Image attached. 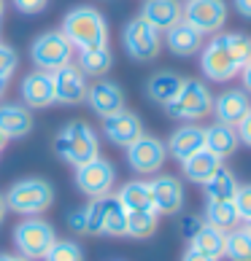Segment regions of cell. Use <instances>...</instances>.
Wrapping results in <instances>:
<instances>
[{"label": "cell", "instance_id": "2", "mask_svg": "<svg viewBox=\"0 0 251 261\" xmlns=\"http://www.w3.org/2000/svg\"><path fill=\"white\" fill-rule=\"evenodd\" d=\"M54 153L60 156L62 162L73 164V167H81V164L92 162L100 156V143H98V135L89 124L84 121H71L57 132L54 138Z\"/></svg>", "mask_w": 251, "mask_h": 261}, {"label": "cell", "instance_id": "14", "mask_svg": "<svg viewBox=\"0 0 251 261\" xmlns=\"http://www.w3.org/2000/svg\"><path fill=\"white\" fill-rule=\"evenodd\" d=\"M84 102L92 108L95 116L105 119V116H113V113L124 111V92H122L119 84H113L108 79H100V81L89 84Z\"/></svg>", "mask_w": 251, "mask_h": 261}, {"label": "cell", "instance_id": "49", "mask_svg": "<svg viewBox=\"0 0 251 261\" xmlns=\"http://www.w3.org/2000/svg\"><path fill=\"white\" fill-rule=\"evenodd\" d=\"M3 8H6V0H0V16H3Z\"/></svg>", "mask_w": 251, "mask_h": 261}, {"label": "cell", "instance_id": "25", "mask_svg": "<svg viewBox=\"0 0 251 261\" xmlns=\"http://www.w3.org/2000/svg\"><path fill=\"white\" fill-rule=\"evenodd\" d=\"M181 75L178 73H173V70H159V73H154L149 84H146V94H149V100L151 102H159V105H168L173 97L178 94L181 89Z\"/></svg>", "mask_w": 251, "mask_h": 261}, {"label": "cell", "instance_id": "33", "mask_svg": "<svg viewBox=\"0 0 251 261\" xmlns=\"http://www.w3.org/2000/svg\"><path fill=\"white\" fill-rule=\"evenodd\" d=\"M43 261H84V250L73 240H57L49 248V253L43 256Z\"/></svg>", "mask_w": 251, "mask_h": 261}, {"label": "cell", "instance_id": "43", "mask_svg": "<svg viewBox=\"0 0 251 261\" xmlns=\"http://www.w3.org/2000/svg\"><path fill=\"white\" fill-rule=\"evenodd\" d=\"M235 8H238V14L251 19V0H235Z\"/></svg>", "mask_w": 251, "mask_h": 261}, {"label": "cell", "instance_id": "9", "mask_svg": "<svg viewBox=\"0 0 251 261\" xmlns=\"http://www.w3.org/2000/svg\"><path fill=\"white\" fill-rule=\"evenodd\" d=\"M113 183H117V170H113V164L108 159L98 156V159L81 164V167H76V186L89 199L111 194Z\"/></svg>", "mask_w": 251, "mask_h": 261}, {"label": "cell", "instance_id": "35", "mask_svg": "<svg viewBox=\"0 0 251 261\" xmlns=\"http://www.w3.org/2000/svg\"><path fill=\"white\" fill-rule=\"evenodd\" d=\"M16 65H19V57H16V51L11 49V46L0 43V79H3V81L11 79L14 70H16Z\"/></svg>", "mask_w": 251, "mask_h": 261}, {"label": "cell", "instance_id": "24", "mask_svg": "<svg viewBox=\"0 0 251 261\" xmlns=\"http://www.w3.org/2000/svg\"><path fill=\"white\" fill-rule=\"evenodd\" d=\"M221 162L224 159H219V156H214L211 151H197V153H192L189 159H184L181 162V170H184V175H187V180H192V183H206L214 178V172L221 167Z\"/></svg>", "mask_w": 251, "mask_h": 261}, {"label": "cell", "instance_id": "3", "mask_svg": "<svg viewBox=\"0 0 251 261\" xmlns=\"http://www.w3.org/2000/svg\"><path fill=\"white\" fill-rule=\"evenodd\" d=\"M165 111H168V116L181 119V121L206 119V116L214 111V94H211V89L202 81L184 79V81H181L178 94L165 105Z\"/></svg>", "mask_w": 251, "mask_h": 261}, {"label": "cell", "instance_id": "22", "mask_svg": "<svg viewBox=\"0 0 251 261\" xmlns=\"http://www.w3.org/2000/svg\"><path fill=\"white\" fill-rule=\"evenodd\" d=\"M100 234L105 237H124L127 234V210L117 197H100Z\"/></svg>", "mask_w": 251, "mask_h": 261}, {"label": "cell", "instance_id": "40", "mask_svg": "<svg viewBox=\"0 0 251 261\" xmlns=\"http://www.w3.org/2000/svg\"><path fill=\"white\" fill-rule=\"evenodd\" d=\"M235 132H238V140H240V143H246V146L251 148V111H248L240 121H238Z\"/></svg>", "mask_w": 251, "mask_h": 261}, {"label": "cell", "instance_id": "11", "mask_svg": "<svg viewBox=\"0 0 251 261\" xmlns=\"http://www.w3.org/2000/svg\"><path fill=\"white\" fill-rule=\"evenodd\" d=\"M168 159L165 143L154 135H141L135 143L127 146V164L138 172V175H154Z\"/></svg>", "mask_w": 251, "mask_h": 261}, {"label": "cell", "instance_id": "23", "mask_svg": "<svg viewBox=\"0 0 251 261\" xmlns=\"http://www.w3.org/2000/svg\"><path fill=\"white\" fill-rule=\"evenodd\" d=\"M240 140H238V132L235 127H230V124H211V127L206 129V151H211L214 156L219 159H227L233 156V153L238 151Z\"/></svg>", "mask_w": 251, "mask_h": 261}, {"label": "cell", "instance_id": "4", "mask_svg": "<svg viewBox=\"0 0 251 261\" xmlns=\"http://www.w3.org/2000/svg\"><path fill=\"white\" fill-rule=\"evenodd\" d=\"M54 202V189L49 180L43 178H25V180H16L6 194V205L8 210L19 213V216H38L43 213Z\"/></svg>", "mask_w": 251, "mask_h": 261}, {"label": "cell", "instance_id": "42", "mask_svg": "<svg viewBox=\"0 0 251 261\" xmlns=\"http://www.w3.org/2000/svg\"><path fill=\"white\" fill-rule=\"evenodd\" d=\"M240 79H243V92L251 94V60L240 67Z\"/></svg>", "mask_w": 251, "mask_h": 261}, {"label": "cell", "instance_id": "39", "mask_svg": "<svg viewBox=\"0 0 251 261\" xmlns=\"http://www.w3.org/2000/svg\"><path fill=\"white\" fill-rule=\"evenodd\" d=\"M49 6V0H14V8L19 14H41Z\"/></svg>", "mask_w": 251, "mask_h": 261}, {"label": "cell", "instance_id": "8", "mask_svg": "<svg viewBox=\"0 0 251 261\" xmlns=\"http://www.w3.org/2000/svg\"><path fill=\"white\" fill-rule=\"evenodd\" d=\"M122 43H124V51H127L135 62H149L159 54L162 38L149 22H143L141 16H135L124 24Z\"/></svg>", "mask_w": 251, "mask_h": 261}, {"label": "cell", "instance_id": "32", "mask_svg": "<svg viewBox=\"0 0 251 261\" xmlns=\"http://www.w3.org/2000/svg\"><path fill=\"white\" fill-rule=\"evenodd\" d=\"M224 256L230 261H251V231L246 226H235L233 231H227Z\"/></svg>", "mask_w": 251, "mask_h": 261}, {"label": "cell", "instance_id": "44", "mask_svg": "<svg viewBox=\"0 0 251 261\" xmlns=\"http://www.w3.org/2000/svg\"><path fill=\"white\" fill-rule=\"evenodd\" d=\"M6 213H8V205H6V197L0 194V224H3V218H6Z\"/></svg>", "mask_w": 251, "mask_h": 261}, {"label": "cell", "instance_id": "31", "mask_svg": "<svg viewBox=\"0 0 251 261\" xmlns=\"http://www.w3.org/2000/svg\"><path fill=\"white\" fill-rule=\"evenodd\" d=\"M159 216L157 210H130L127 213V234L135 240H146L157 231Z\"/></svg>", "mask_w": 251, "mask_h": 261}, {"label": "cell", "instance_id": "29", "mask_svg": "<svg viewBox=\"0 0 251 261\" xmlns=\"http://www.w3.org/2000/svg\"><path fill=\"white\" fill-rule=\"evenodd\" d=\"M235 191H238V180H235V175L224 167V164H221V167L214 172V178L206 183L208 202H233Z\"/></svg>", "mask_w": 251, "mask_h": 261}, {"label": "cell", "instance_id": "6", "mask_svg": "<svg viewBox=\"0 0 251 261\" xmlns=\"http://www.w3.org/2000/svg\"><path fill=\"white\" fill-rule=\"evenodd\" d=\"M30 60L38 70L54 73L60 67L73 62V46L60 30H49L43 35H38L30 46Z\"/></svg>", "mask_w": 251, "mask_h": 261}, {"label": "cell", "instance_id": "45", "mask_svg": "<svg viewBox=\"0 0 251 261\" xmlns=\"http://www.w3.org/2000/svg\"><path fill=\"white\" fill-rule=\"evenodd\" d=\"M6 143H8V138H6V132H3V129H0V151H3V148H6Z\"/></svg>", "mask_w": 251, "mask_h": 261}, {"label": "cell", "instance_id": "21", "mask_svg": "<svg viewBox=\"0 0 251 261\" xmlns=\"http://www.w3.org/2000/svg\"><path fill=\"white\" fill-rule=\"evenodd\" d=\"M165 43L173 54L178 57H192L202 49V33H197L192 24H187L181 19L178 24H173L170 30H165Z\"/></svg>", "mask_w": 251, "mask_h": 261}, {"label": "cell", "instance_id": "30", "mask_svg": "<svg viewBox=\"0 0 251 261\" xmlns=\"http://www.w3.org/2000/svg\"><path fill=\"white\" fill-rule=\"evenodd\" d=\"M206 224L216 226L221 231H233L240 224V216L233 202H208L206 205Z\"/></svg>", "mask_w": 251, "mask_h": 261}, {"label": "cell", "instance_id": "7", "mask_svg": "<svg viewBox=\"0 0 251 261\" xmlns=\"http://www.w3.org/2000/svg\"><path fill=\"white\" fill-rule=\"evenodd\" d=\"M200 67H202V73H206V79L216 81V84L233 81L240 73L235 60H233V54H230V49H227V35L224 33H216L206 46H202Z\"/></svg>", "mask_w": 251, "mask_h": 261}, {"label": "cell", "instance_id": "5", "mask_svg": "<svg viewBox=\"0 0 251 261\" xmlns=\"http://www.w3.org/2000/svg\"><path fill=\"white\" fill-rule=\"evenodd\" d=\"M54 243H57L54 226L49 224V221L38 218V216L25 218L22 224H16V229H14V245H16V250L25 258H30V261L43 258Z\"/></svg>", "mask_w": 251, "mask_h": 261}, {"label": "cell", "instance_id": "13", "mask_svg": "<svg viewBox=\"0 0 251 261\" xmlns=\"http://www.w3.org/2000/svg\"><path fill=\"white\" fill-rule=\"evenodd\" d=\"M149 186L157 216H176L184 207V186L176 175H157L154 180H149Z\"/></svg>", "mask_w": 251, "mask_h": 261}, {"label": "cell", "instance_id": "15", "mask_svg": "<svg viewBox=\"0 0 251 261\" xmlns=\"http://www.w3.org/2000/svg\"><path fill=\"white\" fill-rule=\"evenodd\" d=\"M103 135L113 143V146L127 148L130 143H135L143 135V124L138 119V113H132V111L124 108V111L113 113V116H105V119H103Z\"/></svg>", "mask_w": 251, "mask_h": 261}, {"label": "cell", "instance_id": "18", "mask_svg": "<svg viewBox=\"0 0 251 261\" xmlns=\"http://www.w3.org/2000/svg\"><path fill=\"white\" fill-rule=\"evenodd\" d=\"M251 111V97L243 89H227L221 92L214 100V113L219 124H230V127H238V121Z\"/></svg>", "mask_w": 251, "mask_h": 261}, {"label": "cell", "instance_id": "17", "mask_svg": "<svg viewBox=\"0 0 251 261\" xmlns=\"http://www.w3.org/2000/svg\"><path fill=\"white\" fill-rule=\"evenodd\" d=\"M22 102L27 108H49L54 102V81H52V73H43V70H35V73H27L22 79Z\"/></svg>", "mask_w": 251, "mask_h": 261}, {"label": "cell", "instance_id": "16", "mask_svg": "<svg viewBox=\"0 0 251 261\" xmlns=\"http://www.w3.org/2000/svg\"><path fill=\"white\" fill-rule=\"evenodd\" d=\"M141 19L149 22L157 33H165L184 19V6L181 0H146L141 8Z\"/></svg>", "mask_w": 251, "mask_h": 261}, {"label": "cell", "instance_id": "12", "mask_svg": "<svg viewBox=\"0 0 251 261\" xmlns=\"http://www.w3.org/2000/svg\"><path fill=\"white\" fill-rule=\"evenodd\" d=\"M52 81H54V102L60 105H79L86 100V75L76 67L73 62L60 67V70L52 73Z\"/></svg>", "mask_w": 251, "mask_h": 261}, {"label": "cell", "instance_id": "10", "mask_svg": "<svg viewBox=\"0 0 251 261\" xmlns=\"http://www.w3.org/2000/svg\"><path fill=\"white\" fill-rule=\"evenodd\" d=\"M184 22L202 35H216L227 22V3L224 0H187Z\"/></svg>", "mask_w": 251, "mask_h": 261}, {"label": "cell", "instance_id": "41", "mask_svg": "<svg viewBox=\"0 0 251 261\" xmlns=\"http://www.w3.org/2000/svg\"><path fill=\"white\" fill-rule=\"evenodd\" d=\"M181 261H219V258H211V256H206V253H200V250H195V248H187L184 250V256H181Z\"/></svg>", "mask_w": 251, "mask_h": 261}, {"label": "cell", "instance_id": "36", "mask_svg": "<svg viewBox=\"0 0 251 261\" xmlns=\"http://www.w3.org/2000/svg\"><path fill=\"white\" fill-rule=\"evenodd\" d=\"M233 205L238 210L240 221H248L251 218V183H246V186H238L235 197H233Z\"/></svg>", "mask_w": 251, "mask_h": 261}, {"label": "cell", "instance_id": "28", "mask_svg": "<svg viewBox=\"0 0 251 261\" xmlns=\"http://www.w3.org/2000/svg\"><path fill=\"white\" fill-rule=\"evenodd\" d=\"M224 243H227V231H221V229L211 226V224H202V229L192 237V248L211 256V258L224 256Z\"/></svg>", "mask_w": 251, "mask_h": 261}, {"label": "cell", "instance_id": "47", "mask_svg": "<svg viewBox=\"0 0 251 261\" xmlns=\"http://www.w3.org/2000/svg\"><path fill=\"white\" fill-rule=\"evenodd\" d=\"M14 256H8V253H0V261H11Z\"/></svg>", "mask_w": 251, "mask_h": 261}, {"label": "cell", "instance_id": "26", "mask_svg": "<svg viewBox=\"0 0 251 261\" xmlns=\"http://www.w3.org/2000/svg\"><path fill=\"white\" fill-rule=\"evenodd\" d=\"M113 57L108 46H98V49H81L79 57H76V67L84 75H92V79H103L105 73L111 70Z\"/></svg>", "mask_w": 251, "mask_h": 261}, {"label": "cell", "instance_id": "38", "mask_svg": "<svg viewBox=\"0 0 251 261\" xmlns=\"http://www.w3.org/2000/svg\"><path fill=\"white\" fill-rule=\"evenodd\" d=\"M202 224H206V218H200V216H184V221H181V234L192 243V237L202 229Z\"/></svg>", "mask_w": 251, "mask_h": 261}, {"label": "cell", "instance_id": "19", "mask_svg": "<svg viewBox=\"0 0 251 261\" xmlns=\"http://www.w3.org/2000/svg\"><path fill=\"white\" fill-rule=\"evenodd\" d=\"M165 148H168V153L173 159L184 162V159L192 156V153L206 148V129L197 127V124H184V127H178L176 132L170 135Z\"/></svg>", "mask_w": 251, "mask_h": 261}, {"label": "cell", "instance_id": "50", "mask_svg": "<svg viewBox=\"0 0 251 261\" xmlns=\"http://www.w3.org/2000/svg\"><path fill=\"white\" fill-rule=\"evenodd\" d=\"M246 229H248V231H251V218H248V221H246Z\"/></svg>", "mask_w": 251, "mask_h": 261}, {"label": "cell", "instance_id": "1", "mask_svg": "<svg viewBox=\"0 0 251 261\" xmlns=\"http://www.w3.org/2000/svg\"><path fill=\"white\" fill-rule=\"evenodd\" d=\"M73 49H98V46H108V24L105 16L92 6H79L71 8L62 19L60 30Z\"/></svg>", "mask_w": 251, "mask_h": 261}, {"label": "cell", "instance_id": "27", "mask_svg": "<svg viewBox=\"0 0 251 261\" xmlns=\"http://www.w3.org/2000/svg\"><path fill=\"white\" fill-rule=\"evenodd\" d=\"M117 199L122 202L124 210H154V202H151V186L149 180H130L119 189Z\"/></svg>", "mask_w": 251, "mask_h": 261}, {"label": "cell", "instance_id": "20", "mask_svg": "<svg viewBox=\"0 0 251 261\" xmlns=\"http://www.w3.org/2000/svg\"><path fill=\"white\" fill-rule=\"evenodd\" d=\"M0 129L6 132L8 140H19L33 129V113L27 105L19 102H3L0 105Z\"/></svg>", "mask_w": 251, "mask_h": 261}, {"label": "cell", "instance_id": "34", "mask_svg": "<svg viewBox=\"0 0 251 261\" xmlns=\"http://www.w3.org/2000/svg\"><path fill=\"white\" fill-rule=\"evenodd\" d=\"M227 35V49L233 54V60L238 65V70L251 60V38L246 33H224Z\"/></svg>", "mask_w": 251, "mask_h": 261}, {"label": "cell", "instance_id": "46", "mask_svg": "<svg viewBox=\"0 0 251 261\" xmlns=\"http://www.w3.org/2000/svg\"><path fill=\"white\" fill-rule=\"evenodd\" d=\"M6 86H8V81H3V79H0V97L6 94Z\"/></svg>", "mask_w": 251, "mask_h": 261}, {"label": "cell", "instance_id": "48", "mask_svg": "<svg viewBox=\"0 0 251 261\" xmlns=\"http://www.w3.org/2000/svg\"><path fill=\"white\" fill-rule=\"evenodd\" d=\"M11 261H30V258H25V256H14Z\"/></svg>", "mask_w": 251, "mask_h": 261}, {"label": "cell", "instance_id": "37", "mask_svg": "<svg viewBox=\"0 0 251 261\" xmlns=\"http://www.w3.org/2000/svg\"><path fill=\"white\" fill-rule=\"evenodd\" d=\"M67 226H71V231H76V234H86V207L67 213Z\"/></svg>", "mask_w": 251, "mask_h": 261}]
</instances>
